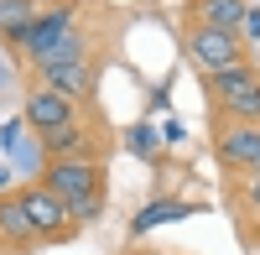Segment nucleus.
Returning <instances> with one entry per match:
<instances>
[{
  "mask_svg": "<svg viewBox=\"0 0 260 255\" xmlns=\"http://www.w3.org/2000/svg\"><path fill=\"white\" fill-rule=\"evenodd\" d=\"M42 182L78 214L83 229L99 224L104 208H110V162H47Z\"/></svg>",
  "mask_w": 260,
  "mask_h": 255,
  "instance_id": "f257e3e1",
  "label": "nucleus"
},
{
  "mask_svg": "<svg viewBox=\"0 0 260 255\" xmlns=\"http://www.w3.org/2000/svg\"><path fill=\"white\" fill-rule=\"evenodd\" d=\"M37 146H42L47 162H110L120 151V136H115V125L104 120V110L94 104V110H83V120L62 125V131H52V136H42Z\"/></svg>",
  "mask_w": 260,
  "mask_h": 255,
  "instance_id": "f03ea898",
  "label": "nucleus"
},
{
  "mask_svg": "<svg viewBox=\"0 0 260 255\" xmlns=\"http://www.w3.org/2000/svg\"><path fill=\"white\" fill-rule=\"evenodd\" d=\"M203 99H208V120H260V62L245 57L203 78Z\"/></svg>",
  "mask_w": 260,
  "mask_h": 255,
  "instance_id": "7ed1b4c3",
  "label": "nucleus"
},
{
  "mask_svg": "<svg viewBox=\"0 0 260 255\" xmlns=\"http://www.w3.org/2000/svg\"><path fill=\"white\" fill-rule=\"evenodd\" d=\"M16 198H21V208H26V219H31V229H37V240H42V245H73V240L83 235L78 214H73V208L62 203L42 177L16 182Z\"/></svg>",
  "mask_w": 260,
  "mask_h": 255,
  "instance_id": "20e7f679",
  "label": "nucleus"
},
{
  "mask_svg": "<svg viewBox=\"0 0 260 255\" xmlns=\"http://www.w3.org/2000/svg\"><path fill=\"white\" fill-rule=\"evenodd\" d=\"M177 42H182V57L198 68V78H213L245 62L250 47L240 42V31H224V26H192V21H177Z\"/></svg>",
  "mask_w": 260,
  "mask_h": 255,
  "instance_id": "39448f33",
  "label": "nucleus"
},
{
  "mask_svg": "<svg viewBox=\"0 0 260 255\" xmlns=\"http://www.w3.org/2000/svg\"><path fill=\"white\" fill-rule=\"evenodd\" d=\"M208 151L224 172H260V120H208Z\"/></svg>",
  "mask_w": 260,
  "mask_h": 255,
  "instance_id": "423d86ee",
  "label": "nucleus"
},
{
  "mask_svg": "<svg viewBox=\"0 0 260 255\" xmlns=\"http://www.w3.org/2000/svg\"><path fill=\"white\" fill-rule=\"evenodd\" d=\"M104 68H110V52H89V57H68V62H52V68L31 73L26 83H47V89L68 94L78 104H99V83H104Z\"/></svg>",
  "mask_w": 260,
  "mask_h": 255,
  "instance_id": "0eeeda50",
  "label": "nucleus"
},
{
  "mask_svg": "<svg viewBox=\"0 0 260 255\" xmlns=\"http://www.w3.org/2000/svg\"><path fill=\"white\" fill-rule=\"evenodd\" d=\"M83 110H94V104H78V99H68V94L47 89V83H26V99H21V125L42 141V136L62 131V125L83 120Z\"/></svg>",
  "mask_w": 260,
  "mask_h": 255,
  "instance_id": "6e6552de",
  "label": "nucleus"
},
{
  "mask_svg": "<svg viewBox=\"0 0 260 255\" xmlns=\"http://www.w3.org/2000/svg\"><path fill=\"white\" fill-rule=\"evenodd\" d=\"M224 203L245 245H260V172H224Z\"/></svg>",
  "mask_w": 260,
  "mask_h": 255,
  "instance_id": "1a4fd4ad",
  "label": "nucleus"
},
{
  "mask_svg": "<svg viewBox=\"0 0 260 255\" xmlns=\"http://www.w3.org/2000/svg\"><path fill=\"white\" fill-rule=\"evenodd\" d=\"M0 245H6V255H31V250H42L37 229H31V219H26V208H21V198H16V187L0 193Z\"/></svg>",
  "mask_w": 260,
  "mask_h": 255,
  "instance_id": "9d476101",
  "label": "nucleus"
},
{
  "mask_svg": "<svg viewBox=\"0 0 260 255\" xmlns=\"http://www.w3.org/2000/svg\"><path fill=\"white\" fill-rule=\"evenodd\" d=\"M245 11H250V0H182V21H192V26H224V31H240Z\"/></svg>",
  "mask_w": 260,
  "mask_h": 255,
  "instance_id": "9b49d317",
  "label": "nucleus"
},
{
  "mask_svg": "<svg viewBox=\"0 0 260 255\" xmlns=\"http://www.w3.org/2000/svg\"><path fill=\"white\" fill-rule=\"evenodd\" d=\"M42 6H47V0H0V42H6V52L31 31V21L42 16Z\"/></svg>",
  "mask_w": 260,
  "mask_h": 255,
  "instance_id": "f8f14e48",
  "label": "nucleus"
},
{
  "mask_svg": "<svg viewBox=\"0 0 260 255\" xmlns=\"http://www.w3.org/2000/svg\"><path fill=\"white\" fill-rule=\"evenodd\" d=\"M240 42L255 52L260 47V0H250V11H245V21H240Z\"/></svg>",
  "mask_w": 260,
  "mask_h": 255,
  "instance_id": "ddd939ff",
  "label": "nucleus"
},
{
  "mask_svg": "<svg viewBox=\"0 0 260 255\" xmlns=\"http://www.w3.org/2000/svg\"><path fill=\"white\" fill-rule=\"evenodd\" d=\"M130 255H167V250H130Z\"/></svg>",
  "mask_w": 260,
  "mask_h": 255,
  "instance_id": "4468645a",
  "label": "nucleus"
},
{
  "mask_svg": "<svg viewBox=\"0 0 260 255\" xmlns=\"http://www.w3.org/2000/svg\"><path fill=\"white\" fill-rule=\"evenodd\" d=\"M0 255H6V245H0Z\"/></svg>",
  "mask_w": 260,
  "mask_h": 255,
  "instance_id": "2eb2a0df",
  "label": "nucleus"
}]
</instances>
